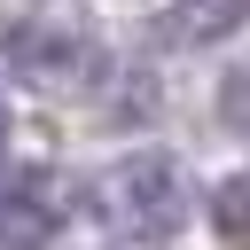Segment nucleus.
<instances>
[{
    "label": "nucleus",
    "mask_w": 250,
    "mask_h": 250,
    "mask_svg": "<svg viewBox=\"0 0 250 250\" xmlns=\"http://www.w3.org/2000/svg\"><path fill=\"white\" fill-rule=\"evenodd\" d=\"M94 219L117 227V234H172L188 219V172L172 156H125L94 180Z\"/></svg>",
    "instance_id": "obj_1"
},
{
    "label": "nucleus",
    "mask_w": 250,
    "mask_h": 250,
    "mask_svg": "<svg viewBox=\"0 0 250 250\" xmlns=\"http://www.w3.org/2000/svg\"><path fill=\"white\" fill-rule=\"evenodd\" d=\"M0 62H8L23 86H86V78L102 70V39H94V23H78V16L31 8L23 23L0 31Z\"/></svg>",
    "instance_id": "obj_2"
},
{
    "label": "nucleus",
    "mask_w": 250,
    "mask_h": 250,
    "mask_svg": "<svg viewBox=\"0 0 250 250\" xmlns=\"http://www.w3.org/2000/svg\"><path fill=\"white\" fill-rule=\"evenodd\" d=\"M62 227V195L47 172H16L0 180V250H47Z\"/></svg>",
    "instance_id": "obj_3"
},
{
    "label": "nucleus",
    "mask_w": 250,
    "mask_h": 250,
    "mask_svg": "<svg viewBox=\"0 0 250 250\" xmlns=\"http://www.w3.org/2000/svg\"><path fill=\"white\" fill-rule=\"evenodd\" d=\"M242 16H250V0H180V8L156 16V39H172V47H211V39H227Z\"/></svg>",
    "instance_id": "obj_4"
},
{
    "label": "nucleus",
    "mask_w": 250,
    "mask_h": 250,
    "mask_svg": "<svg viewBox=\"0 0 250 250\" xmlns=\"http://www.w3.org/2000/svg\"><path fill=\"white\" fill-rule=\"evenodd\" d=\"M211 227H219V242L250 250V172H234V180L211 188Z\"/></svg>",
    "instance_id": "obj_5"
},
{
    "label": "nucleus",
    "mask_w": 250,
    "mask_h": 250,
    "mask_svg": "<svg viewBox=\"0 0 250 250\" xmlns=\"http://www.w3.org/2000/svg\"><path fill=\"white\" fill-rule=\"evenodd\" d=\"M219 109H227V125H250V62H234V70H227Z\"/></svg>",
    "instance_id": "obj_6"
},
{
    "label": "nucleus",
    "mask_w": 250,
    "mask_h": 250,
    "mask_svg": "<svg viewBox=\"0 0 250 250\" xmlns=\"http://www.w3.org/2000/svg\"><path fill=\"white\" fill-rule=\"evenodd\" d=\"M0 148H8V102H0Z\"/></svg>",
    "instance_id": "obj_7"
}]
</instances>
